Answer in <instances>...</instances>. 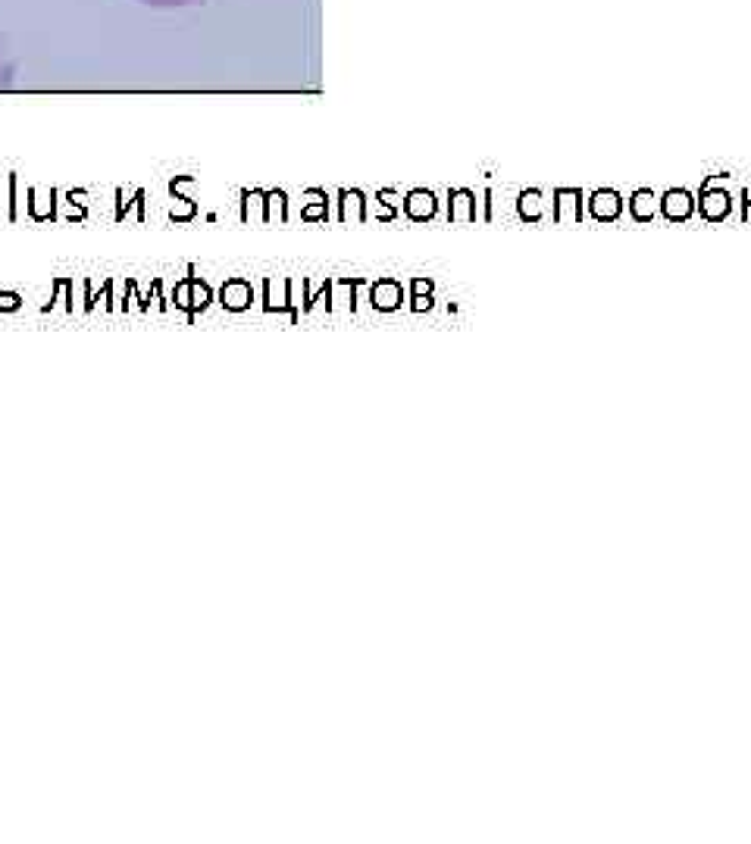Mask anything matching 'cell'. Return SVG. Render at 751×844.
<instances>
[{"label":"cell","instance_id":"6da1fadb","mask_svg":"<svg viewBox=\"0 0 751 844\" xmlns=\"http://www.w3.org/2000/svg\"><path fill=\"white\" fill-rule=\"evenodd\" d=\"M695 210L708 219V223H720L732 213V194L726 188H701V198L695 200Z\"/></svg>","mask_w":751,"mask_h":844},{"label":"cell","instance_id":"7a4b0ae2","mask_svg":"<svg viewBox=\"0 0 751 844\" xmlns=\"http://www.w3.org/2000/svg\"><path fill=\"white\" fill-rule=\"evenodd\" d=\"M585 204H589L592 219H598V223H614V219L623 216L626 200H623V194L614 191V188H598V191L585 200Z\"/></svg>","mask_w":751,"mask_h":844},{"label":"cell","instance_id":"3957f363","mask_svg":"<svg viewBox=\"0 0 751 844\" xmlns=\"http://www.w3.org/2000/svg\"><path fill=\"white\" fill-rule=\"evenodd\" d=\"M658 210L664 213L670 223H685L695 213V198L685 188H670L658 198Z\"/></svg>","mask_w":751,"mask_h":844},{"label":"cell","instance_id":"277c9868","mask_svg":"<svg viewBox=\"0 0 751 844\" xmlns=\"http://www.w3.org/2000/svg\"><path fill=\"white\" fill-rule=\"evenodd\" d=\"M583 191L579 188H558L554 191V223L576 225L583 219Z\"/></svg>","mask_w":751,"mask_h":844},{"label":"cell","instance_id":"5b68a950","mask_svg":"<svg viewBox=\"0 0 751 844\" xmlns=\"http://www.w3.org/2000/svg\"><path fill=\"white\" fill-rule=\"evenodd\" d=\"M626 204H630V213L636 223H652L654 213H658V194L652 188H638V191H632V198Z\"/></svg>","mask_w":751,"mask_h":844},{"label":"cell","instance_id":"8992f818","mask_svg":"<svg viewBox=\"0 0 751 844\" xmlns=\"http://www.w3.org/2000/svg\"><path fill=\"white\" fill-rule=\"evenodd\" d=\"M451 204H448V216L454 219V223H473L476 219V194L466 191V188H458V191H451Z\"/></svg>","mask_w":751,"mask_h":844},{"label":"cell","instance_id":"52a82bcc","mask_svg":"<svg viewBox=\"0 0 751 844\" xmlns=\"http://www.w3.org/2000/svg\"><path fill=\"white\" fill-rule=\"evenodd\" d=\"M401 297H404L401 285L392 282V278H382V282L372 285L370 301H372V307H376V310H395V307L401 304Z\"/></svg>","mask_w":751,"mask_h":844},{"label":"cell","instance_id":"ba28073f","mask_svg":"<svg viewBox=\"0 0 751 844\" xmlns=\"http://www.w3.org/2000/svg\"><path fill=\"white\" fill-rule=\"evenodd\" d=\"M517 213H520V219H526V223H539V219L545 216V200H542L539 188H526V191H520Z\"/></svg>","mask_w":751,"mask_h":844},{"label":"cell","instance_id":"9c48e42d","mask_svg":"<svg viewBox=\"0 0 751 844\" xmlns=\"http://www.w3.org/2000/svg\"><path fill=\"white\" fill-rule=\"evenodd\" d=\"M404 207H407V216L429 219L435 213V198H433V191H411L404 200Z\"/></svg>","mask_w":751,"mask_h":844},{"label":"cell","instance_id":"30bf717a","mask_svg":"<svg viewBox=\"0 0 751 844\" xmlns=\"http://www.w3.org/2000/svg\"><path fill=\"white\" fill-rule=\"evenodd\" d=\"M364 219V194L341 191V219Z\"/></svg>","mask_w":751,"mask_h":844},{"label":"cell","instance_id":"8fae6325","mask_svg":"<svg viewBox=\"0 0 751 844\" xmlns=\"http://www.w3.org/2000/svg\"><path fill=\"white\" fill-rule=\"evenodd\" d=\"M141 4H153V7H182V4H194V0H141Z\"/></svg>","mask_w":751,"mask_h":844},{"label":"cell","instance_id":"7c38bea8","mask_svg":"<svg viewBox=\"0 0 751 844\" xmlns=\"http://www.w3.org/2000/svg\"><path fill=\"white\" fill-rule=\"evenodd\" d=\"M742 219L745 223H751V188H745L742 191Z\"/></svg>","mask_w":751,"mask_h":844},{"label":"cell","instance_id":"4fadbf2b","mask_svg":"<svg viewBox=\"0 0 751 844\" xmlns=\"http://www.w3.org/2000/svg\"><path fill=\"white\" fill-rule=\"evenodd\" d=\"M7 75H10V73H7V66H4V59H0V82L7 79Z\"/></svg>","mask_w":751,"mask_h":844}]
</instances>
